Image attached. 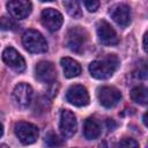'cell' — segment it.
I'll list each match as a JSON object with an SVG mask.
<instances>
[{"label":"cell","instance_id":"cell-1","mask_svg":"<svg viewBox=\"0 0 148 148\" xmlns=\"http://www.w3.org/2000/svg\"><path fill=\"white\" fill-rule=\"evenodd\" d=\"M119 59L116 54H108L102 59L94 60L89 65L90 75L98 80H105L113 75L118 68Z\"/></svg>","mask_w":148,"mask_h":148},{"label":"cell","instance_id":"cell-2","mask_svg":"<svg viewBox=\"0 0 148 148\" xmlns=\"http://www.w3.org/2000/svg\"><path fill=\"white\" fill-rule=\"evenodd\" d=\"M22 44L31 53H44L47 51V43L44 36L37 30H28L22 36Z\"/></svg>","mask_w":148,"mask_h":148},{"label":"cell","instance_id":"cell-3","mask_svg":"<svg viewBox=\"0 0 148 148\" xmlns=\"http://www.w3.org/2000/svg\"><path fill=\"white\" fill-rule=\"evenodd\" d=\"M87 40H88V34L81 27H73L67 31L66 45L71 51L75 53L83 52L87 45Z\"/></svg>","mask_w":148,"mask_h":148},{"label":"cell","instance_id":"cell-4","mask_svg":"<svg viewBox=\"0 0 148 148\" xmlns=\"http://www.w3.org/2000/svg\"><path fill=\"white\" fill-rule=\"evenodd\" d=\"M15 134L23 145H31L38 138V128L36 125L27 121H18L14 127Z\"/></svg>","mask_w":148,"mask_h":148},{"label":"cell","instance_id":"cell-5","mask_svg":"<svg viewBox=\"0 0 148 148\" xmlns=\"http://www.w3.org/2000/svg\"><path fill=\"white\" fill-rule=\"evenodd\" d=\"M97 97L99 103L104 106V108H113L118 104V102L121 98V94L120 91L114 88V87H110V86H104L98 88L97 90Z\"/></svg>","mask_w":148,"mask_h":148},{"label":"cell","instance_id":"cell-6","mask_svg":"<svg viewBox=\"0 0 148 148\" xmlns=\"http://www.w3.org/2000/svg\"><path fill=\"white\" fill-rule=\"evenodd\" d=\"M66 99L75 106H86L89 103V94L83 86L74 84L68 88Z\"/></svg>","mask_w":148,"mask_h":148},{"label":"cell","instance_id":"cell-7","mask_svg":"<svg viewBox=\"0 0 148 148\" xmlns=\"http://www.w3.org/2000/svg\"><path fill=\"white\" fill-rule=\"evenodd\" d=\"M77 128V123L74 113L69 110H62L60 113L59 130L64 138H71L75 134Z\"/></svg>","mask_w":148,"mask_h":148},{"label":"cell","instance_id":"cell-8","mask_svg":"<svg viewBox=\"0 0 148 148\" xmlns=\"http://www.w3.org/2000/svg\"><path fill=\"white\" fill-rule=\"evenodd\" d=\"M42 24L50 31H57L62 24V15L54 8H45L40 14Z\"/></svg>","mask_w":148,"mask_h":148},{"label":"cell","instance_id":"cell-9","mask_svg":"<svg viewBox=\"0 0 148 148\" xmlns=\"http://www.w3.org/2000/svg\"><path fill=\"white\" fill-rule=\"evenodd\" d=\"M35 74L38 81L44 83H54L57 77V69L54 65L50 61H39L36 65Z\"/></svg>","mask_w":148,"mask_h":148},{"label":"cell","instance_id":"cell-10","mask_svg":"<svg viewBox=\"0 0 148 148\" xmlns=\"http://www.w3.org/2000/svg\"><path fill=\"white\" fill-rule=\"evenodd\" d=\"M2 60L3 62L14 69L15 72H23L25 69V61L23 57L14 49V47H6L2 52Z\"/></svg>","mask_w":148,"mask_h":148},{"label":"cell","instance_id":"cell-11","mask_svg":"<svg viewBox=\"0 0 148 148\" xmlns=\"http://www.w3.org/2000/svg\"><path fill=\"white\" fill-rule=\"evenodd\" d=\"M32 98V88L25 82H21L15 86L13 90V99L20 108H27Z\"/></svg>","mask_w":148,"mask_h":148},{"label":"cell","instance_id":"cell-12","mask_svg":"<svg viewBox=\"0 0 148 148\" xmlns=\"http://www.w3.org/2000/svg\"><path fill=\"white\" fill-rule=\"evenodd\" d=\"M97 36L99 42L104 45H114L118 43V36L116 30L111 27L110 23L104 20L97 23Z\"/></svg>","mask_w":148,"mask_h":148},{"label":"cell","instance_id":"cell-13","mask_svg":"<svg viewBox=\"0 0 148 148\" xmlns=\"http://www.w3.org/2000/svg\"><path fill=\"white\" fill-rule=\"evenodd\" d=\"M111 18L121 28H126L131 23V9L125 3H119L110 9Z\"/></svg>","mask_w":148,"mask_h":148},{"label":"cell","instance_id":"cell-14","mask_svg":"<svg viewBox=\"0 0 148 148\" xmlns=\"http://www.w3.org/2000/svg\"><path fill=\"white\" fill-rule=\"evenodd\" d=\"M31 2L27 0H12L7 2V9L15 18H25L31 12Z\"/></svg>","mask_w":148,"mask_h":148},{"label":"cell","instance_id":"cell-15","mask_svg":"<svg viewBox=\"0 0 148 148\" xmlns=\"http://www.w3.org/2000/svg\"><path fill=\"white\" fill-rule=\"evenodd\" d=\"M60 65L62 67L64 74L66 77L71 79V77H75L81 73V66L77 61H75L72 58L65 57L60 59Z\"/></svg>","mask_w":148,"mask_h":148},{"label":"cell","instance_id":"cell-16","mask_svg":"<svg viewBox=\"0 0 148 148\" xmlns=\"http://www.w3.org/2000/svg\"><path fill=\"white\" fill-rule=\"evenodd\" d=\"M101 134V126L94 118H88L83 124V135L88 140L97 139Z\"/></svg>","mask_w":148,"mask_h":148},{"label":"cell","instance_id":"cell-17","mask_svg":"<svg viewBox=\"0 0 148 148\" xmlns=\"http://www.w3.org/2000/svg\"><path fill=\"white\" fill-rule=\"evenodd\" d=\"M131 98L138 104H141V105L148 104V88L143 86L134 87L131 90Z\"/></svg>","mask_w":148,"mask_h":148},{"label":"cell","instance_id":"cell-18","mask_svg":"<svg viewBox=\"0 0 148 148\" xmlns=\"http://www.w3.org/2000/svg\"><path fill=\"white\" fill-rule=\"evenodd\" d=\"M65 9L67 10V13L74 17V18H79L82 16V10H81V7H80V3L77 1H69V0H66L62 2Z\"/></svg>","mask_w":148,"mask_h":148},{"label":"cell","instance_id":"cell-19","mask_svg":"<svg viewBox=\"0 0 148 148\" xmlns=\"http://www.w3.org/2000/svg\"><path fill=\"white\" fill-rule=\"evenodd\" d=\"M44 141H45V143L49 148H60L62 146L61 139L53 132H47L46 135H45Z\"/></svg>","mask_w":148,"mask_h":148},{"label":"cell","instance_id":"cell-20","mask_svg":"<svg viewBox=\"0 0 148 148\" xmlns=\"http://www.w3.org/2000/svg\"><path fill=\"white\" fill-rule=\"evenodd\" d=\"M134 76L138 79H146L148 77V65L145 62H140L136 65L134 69Z\"/></svg>","mask_w":148,"mask_h":148},{"label":"cell","instance_id":"cell-21","mask_svg":"<svg viewBox=\"0 0 148 148\" xmlns=\"http://www.w3.org/2000/svg\"><path fill=\"white\" fill-rule=\"evenodd\" d=\"M116 148H139L138 142L132 138H125L118 142Z\"/></svg>","mask_w":148,"mask_h":148},{"label":"cell","instance_id":"cell-22","mask_svg":"<svg viewBox=\"0 0 148 148\" xmlns=\"http://www.w3.org/2000/svg\"><path fill=\"white\" fill-rule=\"evenodd\" d=\"M16 28H17V25L12 18H8L6 16L1 17V29L2 30H15Z\"/></svg>","mask_w":148,"mask_h":148},{"label":"cell","instance_id":"cell-23","mask_svg":"<svg viewBox=\"0 0 148 148\" xmlns=\"http://www.w3.org/2000/svg\"><path fill=\"white\" fill-rule=\"evenodd\" d=\"M83 3L86 6V8L88 9V12H92V13L96 12L99 7V1H97V0H87Z\"/></svg>","mask_w":148,"mask_h":148},{"label":"cell","instance_id":"cell-24","mask_svg":"<svg viewBox=\"0 0 148 148\" xmlns=\"http://www.w3.org/2000/svg\"><path fill=\"white\" fill-rule=\"evenodd\" d=\"M106 126H108V128H109L110 131H112V130H114V128L117 127V124L114 123L113 119H108V120H106Z\"/></svg>","mask_w":148,"mask_h":148},{"label":"cell","instance_id":"cell-25","mask_svg":"<svg viewBox=\"0 0 148 148\" xmlns=\"http://www.w3.org/2000/svg\"><path fill=\"white\" fill-rule=\"evenodd\" d=\"M143 49L148 53V32H146L143 36Z\"/></svg>","mask_w":148,"mask_h":148},{"label":"cell","instance_id":"cell-26","mask_svg":"<svg viewBox=\"0 0 148 148\" xmlns=\"http://www.w3.org/2000/svg\"><path fill=\"white\" fill-rule=\"evenodd\" d=\"M142 121H143L145 126L148 127V110H147V112L143 114V117H142Z\"/></svg>","mask_w":148,"mask_h":148},{"label":"cell","instance_id":"cell-27","mask_svg":"<svg viewBox=\"0 0 148 148\" xmlns=\"http://www.w3.org/2000/svg\"><path fill=\"white\" fill-rule=\"evenodd\" d=\"M1 148H8V147H7L5 143H2V145H1Z\"/></svg>","mask_w":148,"mask_h":148},{"label":"cell","instance_id":"cell-28","mask_svg":"<svg viewBox=\"0 0 148 148\" xmlns=\"http://www.w3.org/2000/svg\"><path fill=\"white\" fill-rule=\"evenodd\" d=\"M146 148H148V143H147V146H146Z\"/></svg>","mask_w":148,"mask_h":148}]
</instances>
